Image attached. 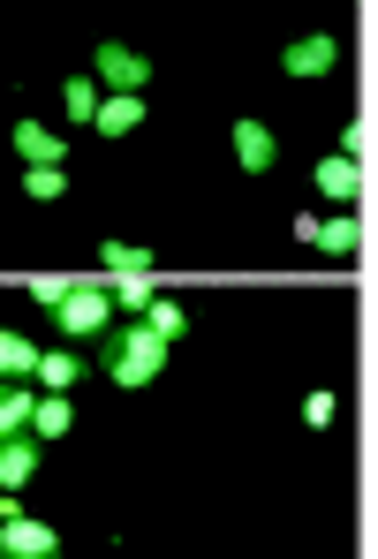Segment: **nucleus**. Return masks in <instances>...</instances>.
I'll use <instances>...</instances> for the list:
<instances>
[{"label": "nucleus", "instance_id": "nucleus-8", "mask_svg": "<svg viewBox=\"0 0 378 559\" xmlns=\"http://www.w3.org/2000/svg\"><path fill=\"white\" fill-rule=\"evenodd\" d=\"M92 129H98V136H129V129H144V98H137V92H106V98H98V114H92Z\"/></svg>", "mask_w": 378, "mask_h": 559}, {"label": "nucleus", "instance_id": "nucleus-14", "mask_svg": "<svg viewBox=\"0 0 378 559\" xmlns=\"http://www.w3.org/2000/svg\"><path fill=\"white\" fill-rule=\"evenodd\" d=\"M98 84L92 76H69V84H61V114H69V121H84V129H92V114H98Z\"/></svg>", "mask_w": 378, "mask_h": 559}, {"label": "nucleus", "instance_id": "nucleus-10", "mask_svg": "<svg viewBox=\"0 0 378 559\" xmlns=\"http://www.w3.org/2000/svg\"><path fill=\"white\" fill-rule=\"evenodd\" d=\"M15 159H31V167H61L69 144H61L46 121H15Z\"/></svg>", "mask_w": 378, "mask_h": 559}, {"label": "nucleus", "instance_id": "nucleus-21", "mask_svg": "<svg viewBox=\"0 0 378 559\" xmlns=\"http://www.w3.org/2000/svg\"><path fill=\"white\" fill-rule=\"evenodd\" d=\"M303 424L326 431V424H333V393H310V401H303Z\"/></svg>", "mask_w": 378, "mask_h": 559}, {"label": "nucleus", "instance_id": "nucleus-12", "mask_svg": "<svg viewBox=\"0 0 378 559\" xmlns=\"http://www.w3.org/2000/svg\"><path fill=\"white\" fill-rule=\"evenodd\" d=\"M38 385H46V393H69V385H76V378H84V356H69V348H38Z\"/></svg>", "mask_w": 378, "mask_h": 559}, {"label": "nucleus", "instance_id": "nucleus-6", "mask_svg": "<svg viewBox=\"0 0 378 559\" xmlns=\"http://www.w3.org/2000/svg\"><path fill=\"white\" fill-rule=\"evenodd\" d=\"M227 144H235V159H243V175H265V167L281 159V136H273L265 121H250V114L235 121V136H227Z\"/></svg>", "mask_w": 378, "mask_h": 559}, {"label": "nucleus", "instance_id": "nucleus-13", "mask_svg": "<svg viewBox=\"0 0 378 559\" xmlns=\"http://www.w3.org/2000/svg\"><path fill=\"white\" fill-rule=\"evenodd\" d=\"M31 371H38V348H31L23 333L0 325V385H8V378H31Z\"/></svg>", "mask_w": 378, "mask_h": 559}, {"label": "nucleus", "instance_id": "nucleus-7", "mask_svg": "<svg viewBox=\"0 0 378 559\" xmlns=\"http://www.w3.org/2000/svg\"><path fill=\"white\" fill-rule=\"evenodd\" d=\"M31 476H38V439H31V431L0 439V491H23Z\"/></svg>", "mask_w": 378, "mask_h": 559}, {"label": "nucleus", "instance_id": "nucleus-16", "mask_svg": "<svg viewBox=\"0 0 378 559\" xmlns=\"http://www.w3.org/2000/svg\"><path fill=\"white\" fill-rule=\"evenodd\" d=\"M144 333H160V341H167V348H175V341H182V333H189L182 302H160V295H152V310H144Z\"/></svg>", "mask_w": 378, "mask_h": 559}, {"label": "nucleus", "instance_id": "nucleus-1", "mask_svg": "<svg viewBox=\"0 0 378 559\" xmlns=\"http://www.w3.org/2000/svg\"><path fill=\"white\" fill-rule=\"evenodd\" d=\"M160 371H167V341L144 333V318L121 325V341H106V378H114V385H152Z\"/></svg>", "mask_w": 378, "mask_h": 559}, {"label": "nucleus", "instance_id": "nucleus-18", "mask_svg": "<svg viewBox=\"0 0 378 559\" xmlns=\"http://www.w3.org/2000/svg\"><path fill=\"white\" fill-rule=\"evenodd\" d=\"M98 265H106V273H152V250H137V242H98Z\"/></svg>", "mask_w": 378, "mask_h": 559}, {"label": "nucleus", "instance_id": "nucleus-19", "mask_svg": "<svg viewBox=\"0 0 378 559\" xmlns=\"http://www.w3.org/2000/svg\"><path fill=\"white\" fill-rule=\"evenodd\" d=\"M114 302L144 318V310H152V280H144V273H114Z\"/></svg>", "mask_w": 378, "mask_h": 559}, {"label": "nucleus", "instance_id": "nucleus-4", "mask_svg": "<svg viewBox=\"0 0 378 559\" xmlns=\"http://www.w3.org/2000/svg\"><path fill=\"white\" fill-rule=\"evenodd\" d=\"M144 76H152V61L129 53L121 38H106V46L92 53V84H98V92H144Z\"/></svg>", "mask_w": 378, "mask_h": 559}, {"label": "nucleus", "instance_id": "nucleus-20", "mask_svg": "<svg viewBox=\"0 0 378 559\" xmlns=\"http://www.w3.org/2000/svg\"><path fill=\"white\" fill-rule=\"evenodd\" d=\"M69 287H76V280H31V302H38V310H61Z\"/></svg>", "mask_w": 378, "mask_h": 559}, {"label": "nucleus", "instance_id": "nucleus-15", "mask_svg": "<svg viewBox=\"0 0 378 559\" xmlns=\"http://www.w3.org/2000/svg\"><path fill=\"white\" fill-rule=\"evenodd\" d=\"M318 242L333 250V258H349V250H364V219L349 212V219H318Z\"/></svg>", "mask_w": 378, "mask_h": 559}, {"label": "nucleus", "instance_id": "nucleus-5", "mask_svg": "<svg viewBox=\"0 0 378 559\" xmlns=\"http://www.w3.org/2000/svg\"><path fill=\"white\" fill-rule=\"evenodd\" d=\"M333 61H341V38L333 31H310V38H287L281 46V69L303 84V76H333Z\"/></svg>", "mask_w": 378, "mask_h": 559}, {"label": "nucleus", "instance_id": "nucleus-9", "mask_svg": "<svg viewBox=\"0 0 378 559\" xmlns=\"http://www.w3.org/2000/svg\"><path fill=\"white\" fill-rule=\"evenodd\" d=\"M318 197H333V204H356L364 197V159H318Z\"/></svg>", "mask_w": 378, "mask_h": 559}, {"label": "nucleus", "instance_id": "nucleus-2", "mask_svg": "<svg viewBox=\"0 0 378 559\" xmlns=\"http://www.w3.org/2000/svg\"><path fill=\"white\" fill-rule=\"evenodd\" d=\"M0 559H54V530L31 522L15 507V491H0Z\"/></svg>", "mask_w": 378, "mask_h": 559}, {"label": "nucleus", "instance_id": "nucleus-11", "mask_svg": "<svg viewBox=\"0 0 378 559\" xmlns=\"http://www.w3.org/2000/svg\"><path fill=\"white\" fill-rule=\"evenodd\" d=\"M69 424H76L69 393H38V401H31V439H38V447H46V439H69Z\"/></svg>", "mask_w": 378, "mask_h": 559}, {"label": "nucleus", "instance_id": "nucleus-17", "mask_svg": "<svg viewBox=\"0 0 378 559\" xmlns=\"http://www.w3.org/2000/svg\"><path fill=\"white\" fill-rule=\"evenodd\" d=\"M23 197H31V204H54V197H69V167H31V175H23Z\"/></svg>", "mask_w": 378, "mask_h": 559}, {"label": "nucleus", "instance_id": "nucleus-3", "mask_svg": "<svg viewBox=\"0 0 378 559\" xmlns=\"http://www.w3.org/2000/svg\"><path fill=\"white\" fill-rule=\"evenodd\" d=\"M54 318H61V333H69V341H98V333L114 325V295H106V287H69Z\"/></svg>", "mask_w": 378, "mask_h": 559}]
</instances>
